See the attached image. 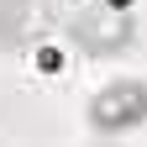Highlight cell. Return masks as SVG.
Returning a JSON list of instances; mask_svg holds the SVG:
<instances>
[{"label": "cell", "mask_w": 147, "mask_h": 147, "mask_svg": "<svg viewBox=\"0 0 147 147\" xmlns=\"http://www.w3.org/2000/svg\"><path fill=\"white\" fill-rule=\"evenodd\" d=\"M63 37L89 58H116L137 42V11H110L100 0H89V5L63 16Z\"/></svg>", "instance_id": "obj_1"}, {"label": "cell", "mask_w": 147, "mask_h": 147, "mask_svg": "<svg viewBox=\"0 0 147 147\" xmlns=\"http://www.w3.org/2000/svg\"><path fill=\"white\" fill-rule=\"evenodd\" d=\"M58 32L53 0H0V53H32Z\"/></svg>", "instance_id": "obj_3"}, {"label": "cell", "mask_w": 147, "mask_h": 147, "mask_svg": "<svg viewBox=\"0 0 147 147\" xmlns=\"http://www.w3.org/2000/svg\"><path fill=\"white\" fill-rule=\"evenodd\" d=\"M32 63L42 68V74H63V47H58V42L47 37L42 47H32Z\"/></svg>", "instance_id": "obj_4"}, {"label": "cell", "mask_w": 147, "mask_h": 147, "mask_svg": "<svg viewBox=\"0 0 147 147\" xmlns=\"http://www.w3.org/2000/svg\"><path fill=\"white\" fill-rule=\"evenodd\" d=\"M95 147H121V142H95Z\"/></svg>", "instance_id": "obj_6"}, {"label": "cell", "mask_w": 147, "mask_h": 147, "mask_svg": "<svg viewBox=\"0 0 147 147\" xmlns=\"http://www.w3.org/2000/svg\"><path fill=\"white\" fill-rule=\"evenodd\" d=\"M84 121L95 137H126L147 126V79H110L84 105Z\"/></svg>", "instance_id": "obj_2"}, {"label": "cell", "mask_w": 147, "mask_h": 147, "mask_svg": "<svg viewBox=\"0 0 147 147\" xmlns=\"http://www.w3.org/2000/svg\"><path fill=\"white\" fill-rule=\"evenodd\" d=\"M100 5H110V11H131L137 0H100Z\"/></svg>", "instance_id": "obj_5"}]
</instances>
